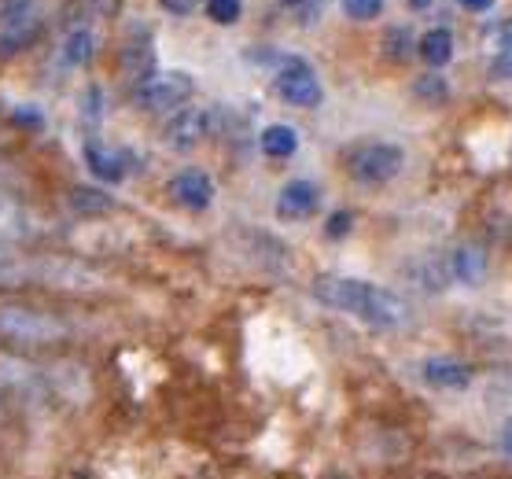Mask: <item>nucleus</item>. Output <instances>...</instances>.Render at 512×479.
Here are the masks:
<instances>
[{"label": "nucleus", "mask_w": 512, "mask_h": 479, "mask_svg": "<svg viewBox=\"0 0 512 479\" xmlns=\"http://www.w3.org/2000/svg\"><path fill=\"white\" fill-rule=\"evenodd\" d=\"M310 292L328 310H343V314L358 317L373 328H402L409 321V306L395 292H387L380 284L354 281V277H339V273H317Z\"/></svg>", "instance_id": "1"}, {"label": "nucleus", "mask_w": 512, "mask_h": 479, "mask_svg": "<svg viewBox=\"0 0 512 479\" xmlns=\"http://www.w3.org/2000/svg\"><path fill=\"white\" fill-rule=\"evenodd\" d=\"M74 336V325L67 317L41 310V306L0 303V339L15 347H56Z\"/></svg>", "instance_id": "2"}, {"label": "nucleus", "mask_w": 512, "mask_h": 479, "mask_svg": "<svg viewBox=\"0 0 512 479\" xmlns=\"http://www.w3.org/2000/svg\"><path fill=\"white\" fill-rule=\"evenodd\" d=\"M402 166H406V152L398 148V144H387V141H365V144H354L343 159V170H347L350 181H358V185H387V181H395L402 174Z\"/></svg>", "instance_id": "3"}, {"label": "nucleus", "mask_w": 512, "mask_h": 479, "mask_svg": "<svg viewBox=\"0 0 512 479\" xmlns=\"http://www.w3.org/2000/svg\"><path fill=\"white\" fill-rule=\"evenodd\" d=\"M196 93V78L185 71H155L144 82L133 85V104L140 111H152V115H174L192 100Z\"/></svg>", "instance_id": "4"}, {"label": "nucleus", "mask_w": 512, "mask_h": 479, "mask_svg": "<svg viewBox=\"0 0 512 479\" xmlns=\"http://www.w3.org/2000/svg\"><path fill=\"white\" fill-rule=\"evenodd\" d=\"M273 93L288 107H317L325 100V89L317 82V74L310 71V63L303 59H288L284 71L273 78Z\"/></svg>", "instance_id": "5"}, {"label": "nucleus", "mask_w": 512, "mask_h": 479, "mask_svg": "<svg viewBox=\"0 0 512 479\" xmlns=\"http://www.w3.org/2000/svg\"><path fill=\"white\" fill-rule=\"evenodd\" d=\"M34 281L52 284V288H67V292H85V288H96L100 277H96L93 266H85V262H78V258L37 255L34 258Z\"/></svg>", "instance_id": "6"}, {"label": "nucleus", "mask_w": 512, "mask_h": 479, "mask_svg": "<svg viewBox=\"0 0 512 479\" xmlns=\"http://www.w3.org/2000/svg\"><path fill=\"white\" fill-rule=\"evenodd\" d=\"M166 188H170V199L181 203L185 211H207L210 203H214V181H210V174L199 170V166L177 170Z\"/></svg>", "instance_id": "7"}, {"label": "nucleus", "mask_w": 512, "mask_h": 479, "mask_svg": "<svg viewBox=\"0 0 512 479\" xmlns=\"http://www.w3.org/2000/svg\"><path fill=\"white\" fill-rule=\"evenodd\" d=\"M210 133V111H199V107H181L174 115L166 118L163 126V141L177 152H188L196 148L203 137Z\"/></svg>", "instance_id": "8"}, {"label": "nucleus", "mask_w": 512, "mask_h": 479, "mask_svg": "<svg viewBox=\"0 0 512 479\" xmlns=\"http://www.w3.org/2000/svg\"><path fill=\"white\" fill-rule=\"evenodd\" d=\"M317 203H321V192H317L314 181H303V177H295L288 185L280 188L277 196V214L284 222H299V218H310L317 211Z\"/></svg>", "instance_id": "9"}, {"label": "nucleus", "mask_w": 512, "mask_h": 479, "mask_svg": "<svg viewBox=\"0 0 512 479\" xmlns=\"http://www.w3.org/2000/svg\"><path fill=\"white\" fill-rule=\"evenodd\" d=\"M420 376L435 391H465L472 384V369L465 362H457V358H428Z\"/></svg>", "instance_id": "10"}, {"label": "nucleus", "mask_w": 512, "mask_h": 479, "mask_svg": "<svg viewBox=\"0 0 512 479\" xmlns=\"http://www.w3.org/2000/svg\"><path fill=\"white\" fill-rule=\"evenodd\" d=\"M118 63H122V71L129 74V78H137V82H144L148 74H155V41L148 30H140V34H133L122 45V56H118Z\"/></svg>", "instance_id": "11"}, {"label": "nucleus", "mask_w": 512, "mask_h": 479, "mask_svg": "<svg viewBox=\"0 0 512 479\" xmlns=\"http://www.w3.org/2000/svg\"><path fill=\"white\" fill-rule=\"evenodd\" d=\"M450 273H454V281L468 284V288H476V284L487 281V251L479 244H457L450 251Z\"/></svg>", "instance_id": "12"}, {"label": "nucleus", "mask_w": 512, "mask_h": 479, "mask_svg": "<svg viewBox=\"0 0 512 479\" xmlns=\"http://www.w3.org/2000/svg\"><path fill=\"white\" fill-rule=\"evenodd\" d=\"M63 203H67V211L74 214V218H100V214H107L115 207V196L104 192V188L78 185V188H70Z\"/></svg>", "instance_id": "13"}, {"label": "nucleus", "mask_w": 512, "mask_h": 479, "mask_svg": "<svg viewBox=\"0 0 512 479\" xmlns=\"http://www.w3.org/2000/svg\"><path fill=\"white\" fill-rule=\"evenodd\" d=\"M417 56L428 63V67H446L454 59V34L446 26H435L417 41Z\"/></svg>", "instance_id": "14"}, {"label": "nucleus", "mask_w": 512, "mask_h": 479, "mask_svg": "<svg viewBox=\"0 0 512 479\" xmlns=\"http://www.w3.org/2000/svg\"><path fill=\"white\" fill-rule=\"evenodd\" d=\"M85 163H89L93 177H100L104 185H118L126 177V159L115 152H104L100 144H85Z\"/></svg>", "instance_id": "15"}, {"label": "nucleus", "mask_w": 512, "mask_h": 479, "mask_svg": "<svg viewBox=\"0 0 512 479\" xmlns=\"http://www.w3.org/2000/svg\"><path fill=\"white\" fill-rule=\"evenodd\" d=\"M450 281H454V273H450V255H428L417 262L413 284H420L424 292H443Z\"/></svg>", "instance_id": "16"}, {"label": "nucleus", "mask_w": 512, "mask_h": 479, "mask_svg": "<svg viewBox=\"0 0 512 479\" xmlns=\"http://www.w3.org/2000/svg\"><path fill=\"white\" fill-rule=\"evenodd\" d=\"M96 56V37L89 26H70L67 37H63V63L67 67H85L93 63Z\"/></svg>", "instance_id": "17"}, {"label": "nucleus", "mask_w": 512, "mask_h": 479, "mask_svg": "<svg viewBox=\"0 0 512 479\" xmlns=\"http://www.w3.org/2000/svg\"><path fill=\"white\" fill-rule=\"evenodd\" d=\"M262 152L269 155V159H291V155L299 152V133L291 126H284V122H277V126H266L262 129Z\"/></svg>", "instance_id": "18"}, {"label": "nucleus", "mask_w": 512, "mask_h": 479, "mask_svg": "<svg viewBox=\"0 0 512 479\" xmlns=\"http://www.w3.org/2000/svg\"><path fill=\"white\" fill-rule=\"evenodd\" d=\"M26 281H34V258L19 255L12 247H0V288H15Z\"/></svg>", "instance_id": "19"}, {"label": "nucleus", "mask_w": 512, "mask_h": 479, "mask_svg": "<svg viewBox=\"0 0 512 479\" xmlns=\"http://www.w3.org/2000/svg\"><path fill=\"white\" fill-rule=\"evenodd\" d=\"M41 37V23H26V26H4V34H0V56H15V52H23L30 48Z\"/></svg>", "instance_id": "20"}, {"label": "nucleus", "mask_w": 512, "mask_h": 479, "mask_svg": "<svg viewBox=\"0 0 512 479\" xmlns=\"http://www.w3.org/2000/svg\"><path fill=\"white\" fill-rule=\"evenodd\" d=\"M413 96L424 100V104H446L450 100V85L439 74H420L417 82H413Z\"/></svg>", "instance_id": "21"}, {"label": "nucleus", "mask_w": 512, "mask_h": 479, "mask_svg": "<svg viewBox=\"0 0 512 479\" xmlns=\"http://www.w3.org/2000/svg\"><path fill=\"white\" fill-rule=\"evenodd\" d=\"M384 52L395 59V63H406V59L417 52V41H413V34H409L406 26H391L384 34Z\"/></svg>", "instance_id": "22"}, {"label": "nucleus", "mask_w": 512, "mask_h": 479, "mask_svg": "<svg viewBox=\"0 0 512 479\" xmlns=\"http://www.w3.org/2000/svg\"><path fill=\"white\" fill-rule=\"evenodd\" d=\"M0 23L4 26L37 23V4L34 0H0Z\"/></svg>", "instance_id": "23"}, {"label": "nucleus", "mask_w": 512, "mask_h": 479, "mask_svg": "<svg viewBox=\"0 0 512 479\" xmlns=\"http://www.w3.org/2000/svg\"><path fill=\"white\" fill-rule=\"evenodd\" d=\"M339 8H343V15L347 19H354V23H373V19H380L384 15V0H339Z\"/></svg>", "instance_id": "24"}, {"label": "nucleus", "mask_w": 512, "mask_h": 479, "mask_svg": "<svg viewBox=\"0 0 512 479\" xmlns=\"http://www.w3.org/2000/svg\"><path fill=\"white\" fill-rule=\"evenodd\" d=\"M207 15H210V23L233 26L236 19L244 15V0H207Z\"/></svg>", "instance_id": "25"}, {"label": "nucleus", "mask_w": 512, "mask_h": 479, "mask_svg": "<svg viewBox=\"0 0 512 479\" xmlns=\"http://www.w3.org/2000/svg\"><path fill=\"white\" fill-rule=\"evenodd\" d=\"M350 229H354V214H350V211L328 214V222H325V236H328V240H343Z\"/></svg>", "instance_id": "26"}, {"label": "nucleus", "mask_w": 512, "mask_h": 479, "mask_svg": "<svg viewBox=\"0 0 512 479\" xmlns=\"http://www.w3.org/2000/svg\"><path fill=\"white\" fill-rule=\"evenodd\" d=\"M490 78H498V82H512V48L509 52H498L494 67H490Z\"/></svg>", "instance_id": "27"}, {"label": "nucleus", "mask_w": 512, "mask_h": 479, "mask_svg": "<svg viewBox=\"0 0 512 479\" xmlns=\"http://www.w3.org/2000/svg\"><path fill=\"white\" fill-rule=\"evenodd\" d=\"M159 4H163V12H170V15H192L199 0H159Z\"/></svg>", "instance_id": "28"}, {"label": "nucleus", "mask_w": 512, "mask_h": 479, "mask_svg": "<svg viewBox=\"0 0 512 479\" xmlns=\"http://www.w3.org/2000/svg\"><path fill=\"white\" fill-rule=\"evenodd\" d=\"M498 446L505 450V454L512 457V417L505 424H501V432H498Z\"/></svg>", "instance_id": "29"}, {"label": "nucleus", "mask_w": 512, "mask_h": 479, "mask_svg": "<svg viewBox=\"0 0 512 479\" xmlns=\"http://www.w3.org/2000/svg\"><path fill=\"white\" fill-rule=\"evenodd\" d=\"M461 8H468V12H490L494 8V0H457Z\"/></svg>", "instance_id": "30"}, {"label": "nucleus", "mask_w": 512, "mask_h": 479, "mask_svg": "<svg viewBox=\"0 0 512 479\" xmlns=\"http://www.w3.org/2000/svg\"><path fill=\"white\" fill-rule=\"evenodd\" d=\"M409 8H413V12H428L431 4H435V0H406Z\"/></svg>", "instance_id": "31"}, {"label": "nucleus", "mask_w": 512, "mask_h": 479, "mask_svg": "<svg viewBox=\"0 0 512 479\" xmlns=\"http://www.w3.org/2000/svg\"><path fill=\"white\" fill-rule=\"evenodd\" d=\"M284 4H291V8H299V4H306V0H284Z\"/></svg>", "instance_id": "32"}]
</instances>
